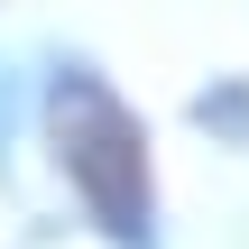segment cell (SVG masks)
Instances as JSON below:
<instances>
[{
  "label": "cell",
  "mask_w": 249,
  "mask_h": 249,
  "mask_svg": "<svg viewBox=\"0 0 249 249\" xmlns=\"http://www.w3.org/2000/svg\"><path fill=\"white\" fill-rule=\"evenodd\" d=\"M46 120H55V157L83 185L92 222L120 249H148V129H139V111L92 65H65L46 92Z\"/></svg>",
  "instance_id": "6da1fadb"
}]
</instances>
